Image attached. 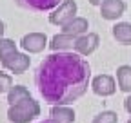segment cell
Returning <instances> with one entry per match:
<instances>
[{
    "instance_id": "obj_8",
    "label": "cell",
    "mask_w": 131,
    "mask_h": 123,
    "mask_svg": "<svg viewBox=\"0 0 131 123\" xmlns=\"http://www.w3.org/2000/svg\"><path fill=\"white\" fill-rule=\"evenodd\" d=\"M29 64H31V58L27 54H22V53H15L6 64H2L4 69L15 72V74H22L29 69Z\"/></svg>"
},
{
    "instance_id": "obj_12",
    "label": "cell",
    "mask_w": 131,
    "mask_h": 123,
    "mask_svg": "<svg viewBox=\"0 0 131 123\" xmlns=\"http://www.w3.org/2000/svg\"><path fill=\"white\" fill-rule=\"evenodd\" d=\"M88 27H89V24H88L86 18L77 17V18H73L71 22H68L66 25H62V33L71 35V36H82V35L88 31Z\"/></svg>"
},
{
    "instance_id": "obj_19",
    "label": "cell",
    "mask_w": 131,
    "mask_h": 123,
    "mask_svg": "<svg viewBox=\"0 0 131 123\" xmlns=\"http://www.w3.org/2000/svg\"><path fill=\"white\" fill-rule=\"evenodd\" d=\"M124 109H126V111L131 114V96H127V98L124 100Z\"/></svg>"
},
{
    "instance_id": "obj_6",
    "label": "cell",
    "mask_w": 131,
    "mask_h": 123,
    "mask_svg": "<svg viewBox=\"0 0 131 123\" xmlns=\"http://www.w3.org/2000/svg\"><path fill=\"white\" fill-rule=\"evenodd\" d=\"M126 11L124 0H104L100 6V14L106 20H117L120 18Z\"/></svg>"
},
{
    "instance_id": "obj_17",
    "label": "cell",
    "mask_w": 131,
    "mask_h": 123,
    "mask_svg": "<svg viewBox=\"0 0 131 123\" xmlns=\"http://www.w3.org/2000/svg\"><path fill=\"white\" fill-rule=\"evenodd\" d=\"M118 121V114L113 111H102L100 114H96L93 118L91 123H117Z\"/></svg>"
},
{
    "instance_id": "obj_22",
    "label": "cell",
    "mask_w": 131,
    "mask_h": 123,
    "mask_svg": "<svg viewBox=\"0 0 131 123\" xmlns=\"http://www.w3.org/2000/svg\"><path fill=\"white\" fill-rule=\"evenodd\" d=\"M40 123H58V121H55V119H44V121H40Z\"/></svg>"
},
{
    "instance_id": "obj_9",
    "label": "cell",
    "mask_w": 131,
    "mask_h": 123,
    "mask_svg": "<svg viewBox=\"0 0 131 123\" xmlns=\"http://www.w3.org/2000/svg\"><path fill=\"white\" fill-rule=\"evenodd\" d=\"M15 2L29 11H51L58 7L60 0H15Z\"/></svg>"
},
{
    "instance_id": "obj_23",
    "label": "cell",
    "mask_w": 131,
    "mask_h": 123,
    "mask_svg": "<svg viewBox=\"0 0 131 123\" xmlns=\"http://www.w3.org/2000/svg\"><path fill=\"white\" fill-rule=\"evenodd\" d=\"M127 123H131V118H129V119H127Z\"/></svg>"
},
{
    "instance_id": "obj_18",
    "label": "cell",
    "mask_w": 131,
    "mask_h": 123,
    "mask_svg": "<svg viewBox=\"0 0 131 123\" xmlns=\"http://www.w3.org/2000/svg\"><path fill=\"white\" fill-rule=\"evenodd\" d=\"M11 87H13L11 76L6 74V72H0V92H9Z\"/></svg>"
},
{
    "instance_id": "obj_4",
    "label": "cell",
    "mask_w": 131,
    "mask_h": 123,
    "mask_svg": "<svg viewBox=\"0 0 131 123\" xmlns=\"http://www.w3.org/2000/svg\"><path fill=\"white\" fill-rule=\"evenodd\" d=\"M91 89H93V92L96 96L106 98V96H111L115 92L117 85H115V80L109 74H98V76H95L91 80Z\"/></svg>"
},
{
    "instance_id": "obj_13",
    "label": "cell",
    "mask_w": 131,
    "mask_h": 123,
    "mask_svg": "<svg viewBox=\"0 0 131 123\" xmlns=\"http://www.w3.org/2000/svg\"><path fill=\"white\" fill-rule=\"evenodd\" d=\"M113 36H115L117 42H120L124 45L131 43V24H127V22L117 24V25L113 27Z\"/></svg>"
},
{
    "instance_id": "obj_15",
    "label": "cell",
    "mask_w": 131,
    "mask_h": 123,
    "mask_svg": "<svg viewBox=\"0 0 131 123\" xmlns=\"http://www.w3.org/2000/svg\"><path fill=\"white\" fill-rule=\"evenodd\" d=\"M15 53H18V51H16V45L13 40H9V38L0 40V64H6Z\"/></svg>"
},
{
    "instance_id": "obj_2",
    "label": "cell",
    "mask_w": 131,
    "mask_h": 123,
    "mask_svg": "<svg viewBox=\"0 0 131 123\" xmlns=\"http://www.w3.org/2000/svg\"><path fill=\"white\" fill-rule=\"evenodd\" d=\"M38 114H40V105L33 96H27L16 101L15 105H9L7 109V119L11 123H29Z\"/></svg>"
},
{
    "instance_id": "obj_3",
    "label": "cell",
    "mask_w": 131,
    "mask_h": 123,
    "mask_svg": "<svg viewBox=\"0 0 131 123\" xmlns=\"http://www.w3.org/2000/svg\"><path fill=\"white\" fill-rule=\"evenodd\" d=\"M73 18H77V2L75 0H66L49 14V22L53 25H66Z\"/></svg>"
},
{
    "instance_id": "obj_16",
    "label": "cell",
    "mask_w": 131,
    "mask_h": 123,
    "mask_svg": "<svg viewBox=\"0 0 131 123\" xmlns=\"http://www.w3.org/2000/svg\"><path fill=\"white\" fill-rule=\"evenodd\" d=\"M27 96H31V94H29V90L24 85H13L9 89V92H7V103L9 105H15L16 101H20V100H24Z\"/></svg>"
},
{
    "instance_id": "obj_21",
    "label": "cell",
    "mask_w": 131,
    "mask_h": 123,
    "mask_svg": "<svg viewBox=\"0 0 131 123\" xmlns=\"http://www.w3.org/2000/svg\"><path fill=\"white\" fill-rule=\"evenodd\" d=\"M102 2H104V0H89L91 6H102Z\"/></svg>"
},
{
    "instance_id": "obj_10",
    "label": "cell",
    "mask_w": 131,
    "mask_h": 123,
    "mask_svg": "<svg viewBox=\"0 0 131 123\" xmlns=\"http://www.w3.org/2000/svg\"><path fill=\"white\" fill-rule=\"evenodd\" d=\"M77 38H78V36H71V35H66V33L55 35V36L51 38V43H49V47L53 49V53L73 49V47H75V43H77Z\"/></svg>"
},
{
    "instance_id": "obj_5",
    "label": "cell",
    "mask_w": 131,
    "mask_h": 123,
    "mask_svg": "<svg viewBox=\"0 0 131 123\" xmlns=\"http://www.w3.org/2000/svg\"><path fill=\"white\" fill-rule=\"evenodd\" d=\"M20 45L22 49L27 51V53H42L44 47L47 45V36L44 33H29L26 35L22 40H20Z\"/></svg>"
},
{
    "instance_id": "obj_1",
    "label": "cell",
    "mask_w": 131,
    "mask_h": 123,
    "mask_svg": "<svg viewBox=\"0 0 131 123\" xmlns=\"http://www.w3.org/2000/svg\"><path fill=\"white\" fill-rule=\"evenodd\" d=\"M89 82L91 67L78 53H51L35 71L37 90L49 105H71L84 96Z\"/></svg>"
},
{
    "instance_id": "obj_20",
    "label": "cell",
    "mask_w": 131,
    "mask_h": 123,
    "mask_svg": "<svg viewBox=\"0 0 131 123\" xmlns=\"http://www.w3.org/2000/svg\"><path fill=\"white\" fill-rule=\"evenodd\" d=\"M4 29H6V24L0 20V40H2V35H4Z\"/></svg>"
},
{
    "instance_id": "obj_7",
    "label": "cell",
    "mask_w": 131,
    "mask_h": 123,
    "mask_svg": "<svg viewBox=\"0 0 131 123\" xmlns=\"http://www.w3.org/2000/svg\"><path fill=\"white\" fill-rule=\"evenodd\" d=\"M98 42H100V38H98V35L95 33H88V35H82L77 38V43H75V51L82 56H89L96 47H98Z\"/></svg>"
},
{
    "instance_id": "obj_11",
    "label": "cell",
    "mask_w": 131,
    "mask_h": 123,
    "mask_svg": "<svg viewBox=\"0 0 131 123\" xmlns=\"http://www.w3.org/2000/svg\"><path fill=\"white\" fill-rule=\"evenodd\" d=\"M51 119L58 123H73L75 121V111L68 105H53L51 107Z\"/></svg>"
},
{
    "instance_id": "obj_14",
    "label": "cell",
    "mask_w": 131,
    "mask_h": 123,
    "mask_svg": "<svg viewBox=\"0 0 131 123\" xmlns=\"http://www.w3.org/2000/svg\"><path fill=\"white\" fill-rule=\"evenodd\" d=\"M117 82L120 90L131 92V67L129 65H120L117 69Z\"/></svg>"
}]
</instances>
